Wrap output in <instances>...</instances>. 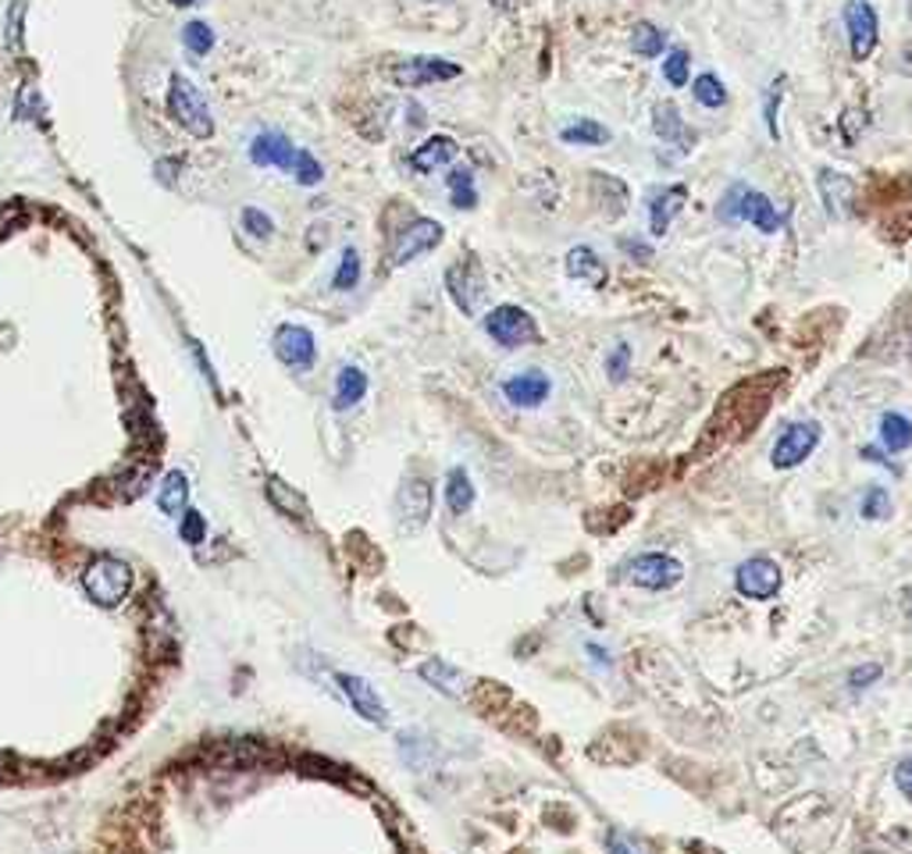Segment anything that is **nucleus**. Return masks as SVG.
Returning <instances> with one entry per match:
<instances>
[{
  "label": "nucleus",
  "mask_w": 912,
  "mask_h": 854,
  "mask_svg": "<svg viewBox=\"0 0 912 854\" xmlns=\"http://www.w3.org/2000/svg\"><path fill=\"white\" fill-rule=\"evenodd\" d=\"M909 360H912V342H909Z\"/></svg>",
  "instance_id": "45"
},
{
  "label": "nucleus",
  "mask_w": 912,
  "mask_h": 854,
  "mask_svg": "<svg viewBox=\"0 0 912 854\" xmlns=\"http://www.w3.org/2000/svg\"><path fill=\"white\" fill-rule=\"evenodd\" d=\"M485 331L492 342H500L503 349H521V346H532L538 342V325L535 317L524 310V306H514V303H503L495 306V310L485 314Z\"/></svg>",
  "instance_id": "4"
},
{
  "label": "nucleus",
  "mask_w": 912,
  "mask_h": 854,
  "mask_svg": "<svg viewBox=\"0 0 912 854\" xmlns=\"http://www.w3.org/2000/svg\"><path fill=\"white\" fill-rule=\"evenodd\" d=\"M716 214H720V221H727V224H742V221L756 224L763 235H774V232L784 229V224H788V211L774 207V200L766 197V192L752 189L748 182H731L727 192L716 203Z\"/></svg>",
  "instance_id": "1"
},
{
  "label": "nucleus",
  "mask_w": 912,
  "mask_h": 854,
  "mask_svg": "<svg viewBox=\"0 0 912 854\" xmlns=\"http://www.w3.org/2000/svg\"><path fill=\"white\" fill-rule=\"evenodd\" d=\"M623 577H628L635 588L670 591L674 584H681L684 562L674 559V556H667V552H642V556H631L628 562H623Z\"/></svg>",
  "instance_id": "5"
},
{
  "label": "nucleus",
  "mask_w": 912,
  "mask_h": 854,
  "mask_svg": "<svg viewBox=\"0 0 912 854\" xmlns=\"http://www.w3.org/2000/svg\"><path fill=\"white\" fill-rule=\"evenodd\" d=\"M667 51V32L652 22H635L631 29V54L635 57H660Z\"/></svg>",
  "instance_id": "28"
},
{
  "label": "nucleus",
  "mask_w": 912,
  "mask_h": 854,
  "mask_svg": "<svg viewBox=\"0 0 912 854\" xmlns=\"http://www.w3.org/2000/svg\"><path fill=\"white\" fill-rule=\"evenodd\" d=\"M652 133H656V139L670 143L674 150H692L695 139H699L695 128L684 125V118L678 115V107L670 101H660L652 107Z\"/></svg>",
  "instance_id": "17"
},
{
  "label": "nucleus",
  "mask_w": 912,
  "mask_h": 854,
  "mask_svg": "<svg viewBox=\"0 0 912 854\" xmlns=\"http://www.w3.org/2000/svg\"><path fill=\"white\" fill-rule=\"evenodd\" d=\"M442 224L431 221V218H413L410 224L396 232L392 239V253H389V267H403L410 261H418V256L431 253L439 243H442Z\"/></svg>",
  "instance_id": "9"
},
{
  "label": "nucleus",
  "mask_w": 912,
  "mask_h": 854,
  "mask_svg": "<svg viewBox=\"0 0 912 854\" xmlns=\"http://www.w3.org/2000/svg\"><path fill=\"white\" fill-rule=\"evenodd\" d=\"M421 676L431 687L442 690V695H450V698L468 695V676H463L457 666L442 663V658H428V663H421Z\"/></svg>",
  "instance_id": "22"
},
{
  "label": "nucleus",
  "mask_w": 912,
  "mask_h": 854,
  "mask_svg": "<svg viewBox=\"0 0 912 854\" xmlns=\"http://www.w3.org/2000/svg\"><path fill=\"white\" fill-rule=\"evenodd\" d=\"M549 392H553V381H549L546 370H538V367L521 370V375H514V378L503 381V396H506L510 402H514V407H521V410H535V407H542V402L549 399Z\"/></svg>",
  "instance_id": "15"
},
{
  "label": "nucleus",
  "mask_w": 912,
  "mask_h": 854,
  "mask_svg": "<svg viewBox=\"0 0 912 854\" xmlns=\"http://www.w3.org/2000/svg\"><path fill=\"white\" fill-rule=\"evenodd\" d=\"M606 367H610V378H614V381H623V375H628V367H631V346L620 342V346L610 352V360H606Z\"/></svg>",
  "instance_id": "40"
},
{
  "label": "nucleus",
  "mask_w": 912,
  "mask_h": 854,
  "mask_svg": "<svg viewBox=\"0 0 912 854\" xmlns=\"http://www.w3.org/2000/svg\"><path fill=\"white\" fill-rule=\"evenodd\" d=\"M780 93H784V75L774 78V86L766 89V107H763V118H766V128H771V136L780 139V125H777V104H780Z\"/></svg>",
  "instance_id": "37"
},
{
  "label": "nucleus",
  "mask_w": 912,
  "mask_h": 854,
  "mask_svg": "<svg viewBox=\"0 0 912 854\" xmlns=\"http://www.w3.org/2000/svg\"><path fill=\"white\" fill-rule=\"evenodd\" d=\"M83 588L86 594L97 605L104 609H115L122 605L125 599H129V591H133V570H129V562L118 559V556H101V559H93L90 567L83 570Z\"/></svg>",
  "instance_id": "3"
},
{
  "label": "nucleus",
  "mask_w": 912,
  "mask_h": 854,
  "mask_svg": "<svg viewBox=\"0 0 912 854\" xmlns=\"http://www.w3.org/2000/svg\"><path fill=\"white\" fill-rule=\"evenodd\" d=\"M606 844H610V851H614V854H635V851H631L628 844H623L620 836H614V833H610V841H606Z\"/></svg>",
  "instance_id": "43"
},
{
  "label": "nucleus",
  "mask_w": 912,
  "mask_h": 854,
  "mask_svg": "<svg viewBox=\"0 0 912 854\" xmlns=\"http://www.w3.org/2000/svg\"><path fill=\"white\" fill-rule=\"evenodd\" d=\"M268 495H271V503H275L285 517H293V520H307V503H303V495L300 492H293L290 485H285V481H268Z\"/></svg>",
  "instance_id": "30"
},
{
  "label": "nucleus",
  "mask_w": 912,
  "mask_h": 854,
  "mask_svg": "<svg viewBox=\"0 0 912 854\" xmlns=\"http://www.w3.org/2000/svg\"><path fill=\"white\" fill-rule=\"evenodd\" d=\"M168 4H175V8H193V4H200V0H168Z\"/></svg>",
  "instance_id": "44"
},
{
  "label": "nucleus",
  "mask_w": 912,
  "mask_h": 854,
  "mask_svg": "<svg viewBox=\"0 0 912 854\" xmlns=\"http://www.w3.org/2000/svg\"><path fill=\"white\" fill-rule=\"evenodd\" d=\"M445 189H450V200L457 211H471L478 203V189H474V171L471 168H453L445 171Z\"/></svg>",
  "instance_id": "29"
},
{
  "label": "nucleus",
  "mask_w": 912,
  "mask_h": 854,
  "mask_svg": "<svg viewBox=\"0 0 912 854\" xmlns=\"http://www.w3.org/2000/svg\"><path fill=\"white\" fill-rule=\"evenodd\" d=\"M610 139V128L591 118H574L570 125L559 128V143H567V147H606Z\"/></svg>",
  "instance_id": "25"
},
{
  "label": "nucleus",
  "mask_w": 912,
  "mask_h": 854,
  "mask_svg": "<svg viewBox=\"0 0 912 854\" xmlns=\"http://www.w3.org/2000/svg\"><path fill=\"white\" fill-rule=\"evenodd\" d=\"M445 293L453 296V303L460 306L463 314H478L485 306V296H489V285H485V271L482 264L468 256V261L453 264L445 271Z\"/></svg>",
  "instance_id": "11"
},
{
  "label": "nucleus",
  "mask_w": 912,
  "mask_h": 854,
  "mask_svg": "<svg viewBox=\"0 0 912 854\" xmlns=\"http://www.w3.org/2000/svg\"><path fill=\"white\" fill-rule=\"evenodd\" d=\"M243 229L253 239H271V235H275V221H271L264 211H258V207H247V211H243Z\"/></svg>",
  "instance_id": "36"
},
{
  "label": "nucleus",
  "mask_w": 912,
  "mask_h": 854,
  "mask_svg": "<svg viewBox=\"0 0 912 854\" xmlns=\"http://www.w3.org/2000/svg\"><path fill=\"white\" fill-rule=\"evenodd\" d=\"M820 439H824V431L816 421H795L777 434V442L771 449V463L777 471H792V466L806 463L813 456V449L820 445Z\"/></svg>",
  "instance_id": "8"
},
{
  "label": "nucleus",
  "mask_w": 912,
  "mask_h": 854,
  "mask_svg": "<svg viewBox=\"0 0 912 854\" xmlns=\"http://www.w3.org/2000/svg\"><path fill=\"white\" fill-rule=\"evenodd\" d=\"M457 157V139L453 136H428L418 150L410 154V168L418 175H431L439 171L442 165H450Z\"/></svg>",
  "instance_id": "20"
},
{
  "label": "nucleus",
  "mask_w": 912,
  "mask_h": 854,
  "mask_svg": "<svg viewBox=\"0 0 912 854\" xmlns=\"http://www.w3.org/2000/svg\"><path fill=\"white\" fill-rule=\"evenodd\" d=\"M182 43H186V51L193 54V57H207V54H211V46H214V29L207 25V22H189L182 29Z\"/></svg>",
  "instance_id": "34"
},
{
  "label": "nucleus",
  "mask_w": 912,
  "mask_h": 854,
  "mask_svg": "<svg viewBox=\"0 0 912 854\" xmlns=\"http://www.w3.org/2000/svg\"><path fill=\"white\" fill-rule=\"evenodd\" d=\"M784 584V573L771 556H748L738 570H734V588L742 599L752 602H771Z\"/></svg>",
  "instance_id": "7"
},
{
  "label": "nucleus",
  "mask_w": 912,
  "mask_h": 854,
  "mask_svg": "<svg viewBox=\"0 0 912 854\" xmlns=\"http://www.w3.org/2000/svg\"><path fill=\"white\" fill-rule=\"evenodd\" d=\"M332 285L339 288V293H354V288L360 285V253L354 246L343 250V261H339V267H335Z\"/></svg>",
  "instance_id": "32"
},
{
  "label": "nucleus",
  "mask_w": 912,
  "mask_h": 854,
  "mask_svg": "<svg viewBox=\"0 0 912 854\" xmlns=\"http://www.w3.org/2000/svg\"><path fill=\"white\" fill-rule=\"evenodd\" d=\"M179 535H182V541H189V545H200V541H203L207 524H203V517H200L197 509H186L182 517H179Z\"/></svg>",
  "instance_id": "38"
},
{
  "label": "nucleus",
  "mask_w": 912,
  "mask_h": 854,
  "mask_svg": "<svg viewBox=\"0 0 912 854\" xmlns=\"http://www.w3.org/2000/svg\"><path fill=\"white\" fill-rule=\"evenodd\" d=\"M684 200H688V189L678 186V182L652 192V200H649V229H652V235H667L670 221H674V214L684 207Z\"/></svg>",
  "instance_id": "19"
},
{
  "label": "nucleus",
  "mask_w": 912,
  "mask_h": 854,
  "mask_svg": "<svg viewBox=\"0 0 912 854\" xmlns=\"http://www.w3.org/2000/svg\"><path fill=\"white\" fill-rule=\"evenodd\" d=\"M880 676V666H859L852 676H848V684L852 687H870V681H877Z\"/></svg>",
  "instance_id": "42"
},
{
  "label": "nucleus",
  "mask_w": 912,
  "mask_h": 854,
  "mask_svg": "<svg viewBox=\"0 0 912 854\" xmlns=\"http://www.w3.org/2000/svg\"><path fill=\"white\" fill-rule=\"evenodd\" d=\"M567 275L599 288V285H606V278H610V271H606V264L599 261V253L591 246H574L567 253Z\"/></svg>",
  "instance_id": "21"
},
{
  "label": "nucleus",
  "mask_w": 912,
  "mask_h": 854,
  "mask_svg": "<svg viewBox=\"0 0 912 854\" xmlns=\"http://www.w3.org/2000/svg\"><path fill=\"white\" fill-rule=\"evenodd\" d=\"M296 154L300 147L296 143L279 133V128H271V133H261L258 139L250 143V160L258 168H279V171H293L296 165Z\"/></svg>",
  "instance_id": "14"
},
{
  "label": "nucleus",
  "mask_w": 912,
  "mask_h": 854,
  "mask_svg": "<svg viewBox=\"0 0 912 854\" xmlns=\"http://www.w3.org/2000/svg\"><path fill=\"white\" fill-rule=\"evenodd\" d=\"M816 189H820V200H824V207L830 214H848V207H852V200H856V186H852V179H848V175H841V171H835V168H824L820 175H816Z\"/></svg>",
  "instance_id": "18"
},
{
  "label": "nucleus",
  "mask_w": 912,
  "mask_h": 854,
  "mask_svg": "<svg viewBox=\"0 0 912 854\" xmlns=\"http://www.w3.org/2000/svg\"><path fill=\"white\" fill-rule=\"evenodd\" d=\"M841 22L848 32V54H852V61L873 57L877 43H880V22H877V11L870 0H848L841 11Z\"/></svg>",
  "instance_id": "6"
},
{
  "label": "nucleus",
  "mask_w": 912,
  "mask_h": 854,
  "mask_svg": "<svg viewBox=\"0 0 912 854\" xmlns=\"http://www.w3.org/2000/svg\"><path fill=\"white\" fill-rule=\"evenodd\" d=\"M364 396H367V375H364L360 367H343L339 375H335V399H332V407L335 410H354Z\"/></svg>",
  "instance_id": "26"
},
{
  "label": "nucleus",
  "mask_w": 912,
  "mask_h": 854,
  "mask_svg": "<svg viewBox=\"0 0 912 854\" xmlns=\"http://www.w3.org/2000/svg\"><path fill=\"white\" fill-rule=\"evenodd\" d=\"M692 96H695V104L716 110V107L727 104V86L720 83V75L706 72V75H699L695 83H692Z\"/></svg>",
  "instance_id": "31"
},
{
  "label": "nucleus",
  "mask_w": 912,
  "mask_h": 854,
  "mask_svg": "<svg viewBox=\"0 0 912 854\" xmlns=\"http://www.w3.org/2000/svg\"><path fill=\"white\" fill-rule=\"evenodd\" d=\"M894 787H899V791L912 801V755L894 766Z\"/></svg>",
  "instance_id": "41"
},
{
  "label": "nucleus",
  "mask_w": 912,
  "mask_h": 854,
  "mask_svg": "<svg viewBox=\"0 0 912 854\" xmlns=\"http://www.w3.org/2000/svg\"><path fill=\"white\" fill-rule=\"evenodd\" d=\"M335 681H339L346 702L357 708V716H360V719L375 723V727H386V723H389V708H386V702H381V698L375 695V687L367 684L364 676H354V673H335Z\"/></svg>",
  "instance_id": "13"
},
{
  "label": "nucleus",
  "mask_w": 912,
  "mask_h": 854,
  "mask_svg": "<svg viewBox=\"0 0 912 854\" xmlns=\"http://www.w3.org/2000/svg\"><path fill=\"white\" fill-rule=\"evenodd\" d=\"M168 115L179 122L193 139H211L214 136V115L207 107L203 93L197 89L193 78H186L182 72L171 75V89H168Z\"/></svg>",
  "instance_id": "2"
},
{
  "label": "nucleus",
  "mask_w": 912,
  "mask_h": 854,
  "mask_svg": "<svg viewBox=\"0 0 912 854\" xmlns=\"http://www.w3.org/2000/svg\"><path fill=\"white\" fill-rule=\"evenodd\" d=\"M428 513H431V485L421 477L407 481L403 488L396 495V517H399V527L403 530H421L428 524Z\"/></svg>",
  "instance_id": "16"
},
{
  "label": "nucleus",
  "mask_w": 912,
  "mask_h": 854,
  "mask_svg": "<svg viewBox=\"0 0 912 854\" xmlns=\"http://www.w3.org/2000/svg\"><path fill=\"white\" fill-rule=\"evenodd\" d=\"M271 346H275V357L290 370H311L317 360V342H314L311 328H303V325H282Z\"/></svg>",
  "instance_id": "12"
},
{
  "label": "nucleus",
  "mask_w": 912,
  "mask_h": 854,
  "mask_svg": "<svg viewBox=\"0 0 912 854\" xmlns=\"http://www.w3.org/2000/svg\"><path fill=\"white\" fill-rule=\"evenodd\" d=\"M457 75H460V68L453 61L421 54V57L396 61L389 68V83L399 86V89H424V86H436V83H442V78H457Z\"/></svg>",
  "instance_id": "10"
},
{
  "label": "nucleus",
  "mask_w": 912,
  "mask_h": 854,
  "mask_svg": "<svg viewBox=\"0 0 912 854\" xmlns=\"http://www.w3.org/2000/svg\"><path fill=\"white\" fill-rule=\"evenodd\" d=\"M293 179L300 186H322L325 182V168H322V160H317L311 150H300L296 154V165H293Z\"/></svg>",
  "instance_id": "35"
},
{
  "label": "nucleus",
  "mask_w": 912,
  "mask_h": 854,
  "mask_svg": "<svg viewBox=\"0 0 912 854\" xmlns=\"http://www.w3.org/2000/svg\"><path fill=\"white\" fill-rule=\"evenodd\" d=\"M663 78L674 89H684L688 86V78H692V54L688 51H670L667 57H663Z\"/></svg>",
  "instance_id": "33"
},
{
  "label": "nucleus",
  "mask_w": 912,
  "mask_h": 854,
  "mask_svg": "<svg viewBox=\"0 0 912 854\" xmlns=\"http://www.w3.org/2000/svg\"><path fill=\"white\" fill-rule=\"evenodd\" d=\"M888 506H891V503H888V492H884V488H870L867 498H862V517H867V520L884 517Z\"/></svg>",
  "instance_id": "39"
},
{
  "label": "nucleus",
  "mask_w": 912,
  "mask_h": 854,
  "mask_svg": "<svg viewBox=\"0 0 912 854\" xmlns=\"http://www.w3.org/2000/svg\"><path fill=\"white\" fill-rule=\"evenodd\" d=\"M877 434H880V445H884L888 453H905V449L912 445V421L899 410H888V413H880Z\"/></svg>",
  "instance_id": "23"
},
{
  "label": "nucleus",
  "mask_w": 912,
  "mask_h": 854,
  "mask_svg": "<svg viewBox=\"0 0 912 854\" xmlns=\"http://www.w3.org/2000/svg\"><path fill=\"white\" fill-rule=\"evenodd\" d=\"M445 506H450L457 517H463V513L474 506V485L463 466H453V471L445 474Z\"/></svg>",
  "instance_id": "27"
},
{
  "label": "nucleus",
  "mask_w": 912,
  "mask_h": 854,
  "mask_svg": "<svg viewBox=\"0 0 912 854\" xmlns=\"http://www.w3.org/2000/svg\"><path fill=\"white\" fill-rule=\"evenodd\" d=\"M186 503H189V481H186V474L182 471L165 474V481L157 485V506H161V513H165V517L179 520L182 513L189 509Z\"/></svg>",
  "instance_id": "24"
}]
</instances>
